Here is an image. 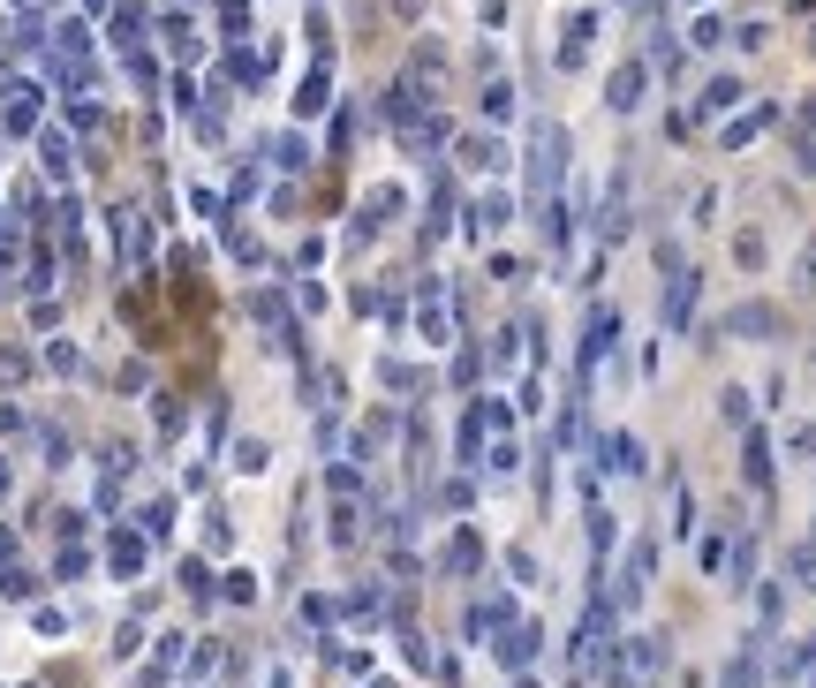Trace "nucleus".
<instances>
[{
    "label": "nucleus",
    "mask_w": 816,
    "mask_h": 688,
    "mask_svg": "<svg viewBox=\"0 0 816 688\" xmlns=\"http://www.w3.org/2000/svg\"><path fill=\"white\" fill-rule=\"evenodd\" d=\"M522 182H529V197H552L567 182V121H537V129H529Z\"/></svg>",
    "instance_id": "obj_1"
},
{
    "label": "nucleus",
    "mask_w": 816,
    "mask_h": 688,
    "mask_svg": "<svg viewBox=\"0 0 816 688\" xmlns=\"http://www.w3.org/2000/svg\"><path fill=\"white\" fill-rule=\"evenodd\" d=\"M537 651H544V628H537V620H499V666H507V673H529V666H537Z\"/></svg>",
    "instance_id": "obj_2"
},
{
    "label": "nucleus",
    "mask_w": 816,
    "mask_h": 688,
    "mask_svg": "<svg viewBox=\"0 0 816 688\" xmlns=\"http://www.w3.org/2000/svg\"><path fill=\"white\" fill-rule=\"evenodd\" d=\"M696 295H703V273H696V265L665 273V326H673V333L696 326Z\"/></svg>",
    "instance_id": "obj_3"
},
{
    "label": "nucleus",
    "mask_w": 816,
    "mask_h": 688,
    "mask_svg": "<svg viewBox=\"0 0 816 688\" xmlns=\"http://www.w3.org/2000/svg\"><path fill=\"white\" fill-rule=\"evenodd\" d=\"M741 477L756 484V492H771V477H779V462H771V431H764V424L741 431Z\"/></svg>",
    "instance_id": "obj_4"
},
{
    "label": "nucleus",
    "mask_w": 816,
    "mask_h": 688,
    "mask_svg": "<svg viewBox=\"0 0 816 688\" xmlns=\"http://www.w3.org/2000/svg\"><path fill=\"white\" fill-rule=\"evenodd\" d=\"M643 91H650V69H643V53H635V61H620V69H612L605 106H612V114H635V106H643Z\"/></svg>",
    "instance_id": "obj_5"
},
{
    "label": "nucleus",
    "mask_w": 816,
    "mask_h": 688,
    "mask_svg": "<svg viewBox=\"0 0 816 688\" xmlns=\"http://www.w3.org/2000/svg\"><path fill=\"white\" fill-rule=\"evenodd\" d=\"M439 568H446V575H476V568H484V537H476L469 522H461V530L446 537V552H439Z\"/></svg>",
    "instance_id": "obj_6"
},
{
    "label": "nucleus",
    "mask_w": 816,
    "mask_h": 688,
    "mask_svg": "<svg viewBox=\"0 0 816 688\" xmlns=\"http://www.w3.org/2000/svg\"><path fill=\"white\" fill-rule=\"evenodd\" d=\"M771 121H779V106H748L741 121H726V129H718V144H726V152H741V144H756V137H764Z\"/></svg>",
    "instance_id": "obj_7"
},
{
    "label": "nucleus",
    "mask_w": 816,
    "mask_h": 688,
    "mask_svg": "<svg viewBox=\"0 0 816 688\" xmlns=\"http://www.w3.org/2000/svg\"><path fill=\"white\" fill-rule=\"evenodd\" d=\"M809 673H816V636L786 643V651L771 658V681H809Z\"/></svg>",
    "instance_id": "obj_8"
},
{
    "label": "nucleus",
    "mask_w": 816,
    "mask_h": 688,
    "mask_svg": "<svg viewBox=\"0 0 816 688\" xmlns=\"http://www.w3.org/2000/svg\"><path fill=\"white\" fill-rule=\"evenodd\" d=\"M590 38H597V16H590V8H582V16H567V31H560V69H582Z\"/></svg>",
    "instance_id": "obj_9"
},
{
    "label": "nucleus",
    "mask_w": 816,
    "mask_h": 688,
    "mask_svg": "<svg viewBox=\"0 0 816 688\" xmlns=\"http://www.w3.org/2000/svg\"><path fill=\"white\" fill-rule=\"evenodd\" d=\"M507 613H514L507 598H476V605H469V620H461V636H469V643H484V636H499V620H507Z\"/></svg>",
    "instance_id": "obj_10"
},
{
    "label": "nucleus",
    "mask_w": 816,
    "mask_h": 688,
    "mask_svg": "<svg viewBox=\"0 0 816 688\" xmlns=\"http://www.w3.org/2000/svg\"><path fill=\"white\" fill-rule=\"evenodd\" d=\"M726 333H748V341H771V333H779V310H764V303H741L726 318Z\"/></svg>",
    "instance_id": "obj_11"
},
{
    "label": "nucleus",
    "mask_w": 816,
    "mask_h": 688,
    "mask_svg": "<svg viewBox=\"0 0 816 688\" xmlns=\"http://www.w3.org/2000/svg\"><path fill=\"white\" fill-rule=\"evenodd\" d=\"M726 583H733V590H748V583H756V537H748V530L726 545Z\"/></svg>",
    "instance_id": "obj_12"
},
{
    "label": "nucleus",
    "mask_w": 816,
    "mask_h": 688,
    "mask_svg": "<svg viewBox=\"0 0 816 688\" xmlns=\"http://www.w3.org/2000/svg\"><path fill=\"white\" fill-rule=\"evenodd\" d=\"M779 620H786V583H756V628L779 636Z\"/></svg>",
    "instance_id": "obj_13"
},
{
    "label": "nucleus",
    "mask_w": 816,
    "mask_h": 688,
    "mask_svg": "<svg viewBox=\"0 0 816 688\" xmlns=\"http://www.w3.org/2000/svg\"><path fill=\"white\" fill-rule=\"evenodd\" d=\"M114 227H121V258H129V265L152 258V235H144V220H136V212H114Z\"/></svg>",
    "instance_id": "obj_14"
},
{
    "label": "nucleus",
    "mask_w": 816,
    "mask_h": 688,
    "mask_svg": "<svg viewBox=\"0 0 816 688\" xmlns=\"http://www.w3.org/2000/svg\"><path fill=\"white\" fill-rule=\"evenodd\" d=\"M726 106H741V76H711L703 84V114H726Z\"/></svg>",
    "instance_id": "obj_15"
},
{
    "label": "nucleus",
    "mask_w": 816,
    "mask_h": 688,
    "mask_svg": "<svg viewBox=\"0 0 816 688\" xmlns=\"http://www.w3.org/2000/svg\"><path fill=\"white\" fill-rule=\"evenodd\" d=\"M484 462H492V477H514V469H522V447H514V431H492V454H484Z\"/></svg>",
    "instance_id": "obj_16"
},
{
    "label": "nucleus",
    "mask_w": 816,
    "mask_h": 688,
    "mask_svg": "<svg viewBox=\"0 0 816 688\" xmlns=\"http://www.w3.org/2000/svg\"><path fill=\"white\" fill-rule=\"evenodd\" d=\"M718 688H756V651H733L718 666Z\"/></svg>",
    "instance_id": "obj_17"
},
{
    "label": "nucleus",
    "mask_w": 816,
    "mask_h": 688,
    "mask_svg": "<svg viewBox=\"0 0 816 688\" xmlns=\"http://www.w3.org/2000/svg\"><path fill=\"white\" fill-rule=\"evenodd\" d=\"M484 439H492V431L476 424V416H461V431H454V454H461V469H469L476 454H484Z\"/></svg>",
    "instance_id": "obj_18"
},
{
    "label": "nucleus",
    "mask_w": 816,
    "mask_h": 688,
    "mask_svg": "<svg viewBox=\"0 0 816 688\" xmlns=\"http://www.w3.org/2000/svg\"><path fill=\"white\" fill-rule=\"evenodd\" d=\"M786 575H794V590H816V537H809V545H794V560H786Z\"/></svg>",
    "instance_id": "obj_19"
},
{
    "label": "nucleus",
    "mask_w": 816,
    "mask_h": 688,
    "mask_svg": "<svg viewBox=\"0 0 816 688\" xmlns=\"http://www.w3.org/2000/svg\"><path fill=\"white\" fill-rule=\"evenodd\" d=\"M718 416H726V424H741V431H748V416H756V401H748L741 386H726V394H718Z\"/></svg>",
    "instance_id": "obj_20"
},
{
    "label": "nucleus",
    "mask_w": 816,
    "mask_h": 688,
    "mask_svg": "<svg viewBox=\"0 0 816 688\" xmlns=\"http://www.w3.org/2000/svg\"><path fill=\"white\" fill-rule=\"evenodd\" d=\"M605 552H612V515L590 507V560H597V568H605Z\"/></svg>",
    "instance_id": "obj_21"
},
{
    "label": "nucleus",
    "mask_w": 816,
    "mask_h": 688,
    "mask_svg": "<svg viewBox=\"0 0 816 688\" xmlns=\"http://www.w3.org/2000/svg\"><path fill=\"white\" fill-rule=\"evenodd\" d=\"M726 545H733V537H703V545H696V568L703 575H726Z\"/></svg>",
    "instance_id": "obj_22"
},
{
    "label": "nucleus",
    "mask_w": 816,
    "mask_h": 688,
    "mask_svg": "<svg viewBox=\"0 0 816 688\" xmlns=\"http://www.w3.org/2000/svg\"><path fill=\"white\" fill-rule=\"evenodd\" d=\"M476 492H484V484H476V477H469V469H461V477H454V484H446V507H454V515H469V499H476Z\"/></svg>",
    "instance_id": "obj_23"
},
{
    "label": "nucleus",
    "mask_w": 816,
    "mask_h": 688,
    "mask_svg": "<svg viewBox=\"0 0 816 688\" xmlns=\"http://www.w3.org/2000/svg\"><path fill=\"white\" fill-rule=\"evenodd\" d=\"M461 159H469V167H499V159H507V152H499L492 137H469V144H461Z\"/></svg>",
    "instance_id": "obj_24"
},
{
    "label": "nucleus",
    "mask_w": 816,
    "mask_h": 688,
    "mask_svg": "<svg viewBox=\"0 0 816 688\" xmlns=\"http://www.w3.org/2000/svg\"><path fill=\"white\" fill-rule=\"evenodd\" d=\"M673 530H680V537H696V499H688V484L673 492Z\"/></svg>",
    "instance_id": "obj_25"
},
{
    "label": "nucleus",
    "mask_w": 816,
    "mask_h": 688,
    "mask_svg": "<svg viewBox=\"0 0 816 688\" xmlns=\"http://www.w3.org/2000/svg\"><path fill=\"white\" fill-rule=\"evenodd\" d=\"M114 568H121V575L144 568V545H136V537H114Z\"/></svg>",
    "instance_id": "obj_26"
},
{
    "label": "nucleus",
    "mask_w": 816,
    "mask_h": 688,
    "mask_svg": "<svg viewBox=\"0 0 816 688\" xmlns=\"http://www.w3.org/2000/svg\"><path fill=\"white\" fill-rule=\"evenodd\" d=\"M801 167H816V99L801 106Z\"/></svg>",
    "instance_id": "obj_27"
},
{
    "label": "nucleus",
    "mask_w": 816,
    "mask_h": 688,
    "mask_svg": "<svg viewBox=\"0 0 816 688\" xmlns=\"http://www.w3.org/2000/svg\"><path fill=\"white\" fill-rule=\"evenodd\" d=\"M318 106H325V69H318V76H310V84H303V91H295V114H318Z\"/></svg>",
    "instance_id": "obj_28"
},
{
    "label": "nucleus",
    "mask_w": 816,
    "mask_h": 688,
    "mask_svg": "<svg viewBox=\"0 0 816 688\" xmlns=\"http://www.w3.org/2000/svg\"><path fill=\"white\" fill-rule=\"evenodd\" d=\"M484 114L507 121V114H514V91H507V84H484Z\"/></svg>",
    "instance_id": "obj_29"
},
{
    "label": "nucleus",
    "mask_w": 816,
    "mask_h": 688,
    "mask_svg": "<svg viewBox=\"0 0 816 688\" xmlns=\"http://www.w3.org/2000/svg\"><path fill=\"white\" fill-rule=\"evenodd\" d=\"M688 38H696V46H718V38H726V23H718V16H696V23H688Z\"/></svg>",
    "instance_id": "obj_30"
},
{
    "label": "nucleus",
    "mask_w": 816,
    "mask_h": 688,
    "mask_svg": "<svg viewBox=\"0 0 816 688\" xmlns=\"http://www.w3.org/2000/svg\"><path fill=\"white\" fill-rule=\"evenodd\" d=\"M325 484H333V499H363V477H356V469H333Z\"/></svg>",
    "instance_id": "obj_31"
},
{
    "label": "nucleus",
    "mask_w": 816,
    "mask_h": 688,
    "mask_svg": "<svg viewBox=\"0 0 816 688\" xmlns=\"http://www.w3.org/2000/svg\"><path fill=\"white\" fill-rule=\"evenodd\" d=\"M733 258H741L748 273H756V265H764V235H741V242H733Z\"/></svg>",
    "instance_id": "obj_32"
},
{
    "label": "nucleus",
    "mask_w": 816,
    "mask_h": 688,
    "mask_svg": "<svg viewBox=\"0 0 816 688\" xmlns=\"http://www.w3.org/2000/svg\"><path fill=\"white\" fill-rule=\"evenodd\" d=\"M378 379H386V386H393V394H408V386H416V371H408V363H401V356H393V363H386V371H378Z\"/></svg>",
    "instance_id": "obj_33"
},
{
    "label": "nucleus",
    "mask_w": 816,
    "mask_h": 688,
    "mask_svg": "<svg viewBox=\"0 0 816 688\" xmlns=\"http://www.w3.org/2000/svg\"><path fill=\"white\" fill-rule=\"evenodd\" d=\"M476 371H484V356H469V348H461V356H454V386H476Z\"/></svg>",
    "instance_id": "obj_34"
},
{
    "label": "nucleus",
    "mask_w": 816,
    "mask_h": 688,
    "mask_svg": "<svg viewBox=\"0 0 816 688\" xmlns=\"http://www.w3.org/2000/svg\"><path fill=\"white\" fill-rule=\"evenodd\" d=\"M220 23H227V31H242V23H250V8H242V0H220Z\"/></svg>",
    "instance_id": "obj_35"
},
{
    "label": "nucleus",
    "mask_w": 816,
    "mask_h": 688,
    "mask_svg": "<svg viewBox=\"0 0 816 688\" xmlns=\"http://www.w3.org/2000/svg\"><path fill=\"white\" fill-rule=\"evenodd\" d=\"M393 16H401V23H416V16H424V0H393Z\"/></svg>",
    "instance_id": "obj_36"
},
{
    "label": "nucleus",
    "mask_w": 816,
    "mask_h": 688,
    "mask_svg": "<svg viewBox=\"0 0 816 688\" xmlns=\"http://www.w3.org/2000/svg\"><path fill=\"white\" fill-rule=\"evenodd\" d=\"M809 288H816V250L801 258V295H809Z\"/></svg>",
    "instance_id": "obj_37"
},
{
    "label": "nucleus",
    "mask_w": 816,
    "mask_h": 688,
    "mask_svg": "<svg viewBox=\"0 0 816 688\" xmlns=\"http://www.w3.org/2000/svg\"><path fill=\"white\" fill-rule=\"evenodd\" d=\"M794 454H809V462H816V424H809V431L794 439Z\"/></svg>",
    "instance_id": "obj_38"
},
{
    "label": "nucleus",
    "mask_w": 816,
    "mask_h": 688,
    "mask_svg": "<svg viewBox=\"0 0 816 688\" xmlns=\"http://www.w3.org/2000/svg\"><path fill=\"white\" fill-rule=\"evenodd\" d=\"M809 688H816V673H809Z\"/></svg>",
    "instance_id": "obj_39"
},
{
    "label": "nucleus",
    "mask_w": 816,
    "mask_h": 688,
    "mask_svg": "<svg viewBox=\"0 0 816 688\" xmlns=\"http://www.w3.org/2000/svg\"><path fill=\"white\" fill-rule=\"evenodd\" d=\"M696 8H703V0H696Z\"/></svg>",
    "instance_id": "obj_40"
}]
</instances>
